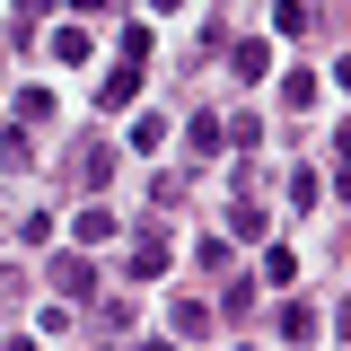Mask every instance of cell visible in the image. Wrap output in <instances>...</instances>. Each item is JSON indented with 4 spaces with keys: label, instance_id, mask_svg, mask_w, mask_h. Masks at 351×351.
<instances>
[{
    "label": "cell",
    "instance_id": "16",
    "mask_svg": "<svg viewBox=\"0 0 351 351\" xmlns=\"http://www.w3.org/2000/svg\"><path fill=\"white\" fill-rule=\"evenodd\" d=\"M18 290H27V272H18V263H0V316L18 307Z\"/></svg>",
    "mask_w": 351,
    "mask_h": 351
},
{
    "label": "cell",
    "instance_id": "12",
    "mask_svg": "<svg viewBox=\"0 0 351 351\" xmlns=\"http://www.w3.org/2000/svg\"><path fill=\"white\" fill-rule=\"evenodd\" d=\"M176 334H184V343L211 334V307H202V299H176Z\"/></svg>",
    "mask_w": 351,
    "mask_h": 351
},
{
    "label": "cell",
    "instance_id": "2",
    "mask_svg": "<svg viewBox=\"0 0 351 351\" xmlns=\"http://www.w3.org/2000/svg\"><path fill=\"white\" fill-rule=\"evenodd\" d=\"M44 281H53V299H88V290H97V272H88V255H62L53 272H44Z\"/></svg>",
    "mask_w": 351,
    "mask_h": 351
},
{
    "label": "cell",
    "instance_id": "20",
    "mask_svg": "<svg viewBox=\"0 0 351 351\" xmlns=\"http://www.w3.org/2000/svg\"><path fill=\"white\" fill-rule=\"evenodd\" d=\"M71 9H80V18H106V9H114V0H71Z\"/></svg>",
    "mask_w": 351,
    "mask_h": 351
},
{
    "label": "cell",
    "instance_id": "17",
    "mask_svg": "<svg viewBox=\"0 0 351 351\" xmlns=\"http://www.w3.org/2000/svg\"><path fill=\"white\" fill-rule=\"evenodd\" d=\"M334 158H343V202H351V123L334 132Z\"/></svg>",
    "mask_w": 351,
    "mask_h": 351
},
{
    "label": "cell",
    "instance_id": "14",
    "mask_svg": "<svg viewBox=\"0 0 351 351\" xmlns=\"http://www.w3.org/2000/svg\"><path fill=\"white\" fill-rule=\"evenodd\" d=\"M123 141H132V149H167V114H141Z\"/></svg>",
    "mask_w": 351,
    "mask_h": 351
},
{
    "label": "cell",
    "instance_id": "5",
    "mask_svg": "<svg viewBox=\"0 0 351 351\" xmlns=\"http://www.w3.org/2000/svg\"><path fill=\"white\" fill-rule=\"evenodd\" d=\"M316 334H325V316H316L307 299H290V307H281V343H316Z\"/></svg>",
    "mask_w": 351,
    "mask_h": 351
},
{
    "label": "cell",
    "instance_id": "8",
    "mask_svg": "<svg viewBox=\"0 0 351 351\" xmlns=\"http://www.w3.org/2000/svg\"><path fill=\"white\" fill-rule=\"evenodd\" d=\"M44 44H53V62H88V53H97V36H88V27H53Z\"/></svg>",
    "mask_w": 351,
    "mask_h": 351
},
{
    "label": "cell",
    "instance_id": "19",
    "mask_svg": "<svg viewBox=\"0 0 351 351\" xmlns=\"http://www.w3.org/2000/svg\"><path fill=\"white\" fill-rule=\"evenodd\" d=\"M141 9H149V18H176V9H184V0H141Z\"/></svg>",
    "mask_w": 351,
    "mask_h": 351
},
{
    "label": "cell",
    "instance_id": "6",
    "mask_svg": "<svg viewBox=\"0 0 351 351\" xmlns=\"http://www.w3.org/2000/svg\"><path fill=\"white\" fill-rule=\"evenodd\" d=\"M184 149H193V158H219V149H228L219 114H193V123H184Z\"/></svg>",
    "mask_w": 351,
    "mask_h": 351
},
{
    "label": "cell",
    "instance_id": "4",
    "mask_svg": "<svg viewBox=\"0 0 351 351\" xmlns=\"http://www.w3.org/2000/svg\"><path fill=\"white\" fill-rule=\"evenodd\" d=\"M263 228H272V211L237 193V202H228V237H246V246H263Z\"/></svg>",
    "mask_w": 351,
    "mask_h": 351
},
{
    "label": "cell",
    "instance_id": "10",
    "mask_svg": "<svg viewBox=\"0 0 351 351\" xmlns=\"http://www.w3.org/2000/svg\"><path fill=\"white\" fill-rule=\"evenodd\" d=\"M167 272V237H149V246H132V281H158Z\"/></svg>",
    "mask_w": 351,
    "mask_h": 351
},
{
    "label": "cell",
    "instance_id": "7",
    "mask_svg": "<svg viewBox=\"0 0 351 351\" xmlns=\"http://www.w3.org/2000/svg\"><path fill=\"white\" fill-rule=\"evenodd\" d=\"M71 228H80V246H106V237L123 228V211H106V202H88V211L71 219Z\"/></svg>",
    "mask_w": 351,
    "mask_h": 351
},
{
    "label": "cell",
    "instance_id": "15",
    "mask_svg": "<svg viewBox=\"0 0 351 351\" xmlns=\"http://www.w3.org/2000/svg\"><path fill=\"white\" fill-rule=\"evenodd\" d=\"M263 281H299V255L290 246H263Z\"/></svg>",
    "mask_w": 351,
    "mask_h": 351
},
{
    "label": "cell",
    "instance_id": "3",
    "mask_svg": "<svg viewBox=\"0 0 351 351\" xmlns=\"http://www.w3.org/2000/svg\"><path fill=\"white\" fill-rule=\"evenodd\" d=\"M228 71H237V80L255 88L263 71H272V44H263V36H237V44H228Z\"/></svg>",
    "mask_w": 351,
    "mask_h": 351
},
{
    "label": "cell",
    "instance_id": "13",
    "mask_svg": "<svg viewBox=\"0 0 351 351\" xmlns=\"http://www.w3.org/2000/svg\"><path fill=\"white\" fill-rule=\"evenodd\" d=\"M18 123H53V88H18Z\"/></svg>",
    "mask_w": 351,
    "mask_h": 351
},
{
    "label": "cell",
    "instance_id": "23",
    "mask_svg": "<svg viewBox=\"0 0 351 351\" xmlns=\"http://www.w3.org/2000/svg\"><path fill=\"white\" fill-rule=\"evenodd\" d=\"M141 351H176V343H141Z\"/></svg>",
    "mask_w": 351,
    "mask_h": 351
},
{
    "label": "cell",
    "instance_id": "22",
    "mask_svg": "<svg viewBox=\"0 0 351 351\" xmlns=\"http://www.w3.org/2000/svg\"><path fill=\"white\" fill-rule=\"evenodd\" d=\"M0 351H36V343H27V334H9V343H0Z\"/></svg>",
    "mask_w": 351,
    "mask_h": 351
},
{
    "label": "cell",
    "instance_id": "21",
    "mask_svg": "<svg viewBox=\"0 0 351 351\" xmlns=\"http://www.w3.org/2000/svg\"><path fill=\"white\" fill-rule=\"evenodd\" d=\"M334 88H351V53H343V62H334Z\"/></svg>",
    "mask_w": 351,
    "mask_h": 351
},
{
    "label": "cell",
    "instance_id": "18",
    "mask_svg": "<svg viewBox=\"0 0 351 351\" xmlns=\"http://www.w3.org/2000/svg\"><path fill=\"white\" fill-rule=\"evenodd\" d=\"M44 9H53V0H18V36H27V27H36Z\"/></svg>",
    "mask_w": 351,
    "mask_h": 351
},
{
    "label": "cell",
    "instance_id": "11",
    "mask_svg": "<svg viewBox=\"0 0 351 351\" xmlns=\"http://www.w3.org/2000/svg\"><path fill=\"white\" fill-rule=\"evenodd\" d=\"M290 202L316 211V202H325V176H316V167H290Z\"/></svg>",
    "mask_w": 351,
    "mask_h": 351
},
{
    "label": "cell",
    "instance_id": "9",
    "mask_svg": "<svg viewBox=\"0 0 351 351\" xmlns=\"http://www.w3.org/2000/svg\"><path fill=\"white\" fill-rule=\"evenodd\" d=\"M272 27H281V36H316V0H281Z\"/></svg>",
    "mask_w": 351,
    "mask_h": 351
},
{
    "label": "cell",
    "instance_id": "1",
    "mask_svg": "<svg viewBox=\"0 0 351 351\" xmlns=\"http://www.w3.org/2000/svg\"><path fill=\"white\" fill-rule=\"evenodd\" d=\"M132 97H141V62H123V71H106V80H97V114H123Z\"/></svg>",
    "mask_w": 351,
    "mask_h": 351
}]
</instances>
